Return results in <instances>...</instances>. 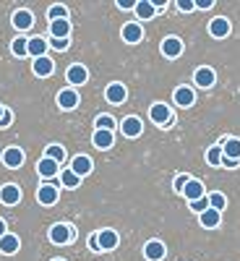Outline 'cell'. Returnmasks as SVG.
I'll return each instance as SVG.
<instances>
[{
  "label": "cell",
  "instance_id": "cell-40",
  "mask_svg": "<svg viewBox=\"0 0 240 261\" xmlns=\"http://www.w3.org/2000/svg\"><path fill=\"white\" fill-rule=\"evenodd\" d=\"M222 167H227V170H235L237 165H240V160H230V157H222V162H220Z\"/></svg>",
  "mask_w": 240,
  "mask_h": 261
},
{
  "label": "cell",
  "instance_id": "cell-1",
  "mask_svg": "<svg viewBox=\"0 0 240 261\" xmlns=\"http://www.w3.org/2000/svg\"><path fill=\"white\" fill-rule=\"evenodd\" d=\"M50 241H52L55 246L71 243V241H73V230H71V225H63V222L52 225V227H50Z\"/></svg>",
  "mask_w": 240,
  "mask_h": 261
},
{
  "label": "cell",
  "instance_id": "cell-22",
  "mask_svg": "<svg viewBox=\"0 0 240 261\" xmlns=\"http://www.w3.org/2000/svg\"><path fill=\"white\" fill-rule=\"evenodd\" d=\"M58 170H60V165L52 162V160H47V157H42V160L37 162V172H39L42 178H55Z\"/></svg>",
  "mask_w": 240,
  "mask_h": 261
},
{
  "label": "cell",
  "instance_id": "cell-5",
  "mask_svg": "<svg viewBox=\"0 0 240 261\" xmlns=\"http://www.w3.org/2000/svg\"><path fill=\"white\" fill-rule=\"evenodd\" d=\"M118 243H120V238H118L115 230H99V232H97V246H99V251H113Z\"/></svg>",
  "mask_w": 240,
  "mask_h": 261
},
{
  "label": "cell",
  "instance_id": "cell-37",
  "mask_svg": "<svg viewBox=\"0 0 240 261\" xmlns=\"http://www.w3.org/2000/svg\"><path fill=\"white\" fill-rule=\"evenodd\" d=\"M68 45H71L68 39H50L47 42V47H55V50H68Z\"/></svg>",
  "mask_w": 240,
  "mask_h": 261
},
{
  "label": "cell",
  "instance_id": "cell-25",
  "mask_svg": "<svg viewBox=\"0 0 240 261\" xmlns=\"http://www.w3.org/2000/svg\"><path fill=\"white\" fill-rule=\"evenodd\" d=\"M92 141H94V146H97L99 151H104V149H110V146H113L115 136L110 134V130H94V136H92Z\"/></svg>",
  "mask_w": 240,
  "mask_h": 261
},
{
  "label": "cell",
  "instance_id": "cell-2",
  "mask_svg": "<svg viewBox=\"0 0 240 261\" xmlns=\"http://www.w3.org/2000/svg\"><path fill=\"white\" fill-rule=\"evenodd\" d=\"M149 118H151V123H157V125H170V123H172V113H170V107H167V105H162V102L151 105Z\"/></svg>",
  "mask_w": 240,
  "mask_h": 261
},
{
  "label": "cell",
  "instance_id": "cell-7",
  "mask_svg": "<svg viewBox=\"0 0 240 261\" xmlns=\"http://www.w3.org/2000/svg\"><path fill=\"white\" fill-rule=\"evenodd\" d=\"M120 130H123V136H128V139H139L141 136V130H144V123L139 120V118H125L123 123H120Z\"/></svg>",
  "mask_w": 240,
  "mask_h": 261
},
{
  "label": "cell",
  "instance_id": "cell-29",
  "mask_svg": "<svg viewBox=\"0 0 240 261\" xmlns=\"http://www.w3.org/2000/svg\"><path fill=\"white\" fill-rule=\"evenodd\" d=\"M60 183H63L65 188H76V186L81 183V178L76 175V172H73L71 167H65V170L60 172Z\"/></svg>",
  "mask_w": 240,
  "mask_h": 261
},
{
  "label": "cell",
  "instance_id": "cell-19",
  "mask_svg": "<svg viewBox=\"0 0 240 261\" xmlns=\"http://www.w3.org/2000/svg\"><path fill=\"white\" fill-rule=\"evenodd\" d=\"M65 79H68V84H73V86H81V84H86V79H89V71H86L84 65H71Z\"/></svg>",
  "mask_w": 240,
  "mask_h": 261
},
{
  "label": "cell",
  "instance_id": "cell-15",
  "mask_svg": "<svg viewBox=\"0 0 240 261\" xmlns=\"http://www.w3.org/2000/svg\"><path fill=\"white\" fill-rule=\"evenodd\" d=\"M180 193H183V196H185V199H188V204H191V201H196V199H201V196H206V191H204V186H201L199 180H193V178H191V180L185 183V188H183Z\"/></svg>",
  "mask_w": 240,
  "mask_h": 261
},
{
  "label": "cell",
  "instance_id": "cell-16",
  "mask_svg": "<svg viewBox=\"0 0 240 261\" xmlns=\"http://www.w3.org/2000/svg\"><path fill=\"white\" fill-rule=\"evenodd\" d=\"M58 105L63 107V110H73V107L78 105V92H76V89H63V92H58Z\"/></svg>",
  "mask_w": 240,
  "mask_h": 261
},
{
  "label": "cell",
  "instance_id": "cell-46",
  "mask_svg": "<svg viewBox=\"0 0 240 261\" xmlns=\"http://www.w3.org/2000/svg\"><path fill=\"white\" fill-rule=\"evenodd\" d=\"M3 110H6V107H3V105H0V115H3Z\"/></svg>",
  "mask_w": 240,
  "mask_h": 261
},
{
  "label": "cell",
  "instance_id": "cell-9",
  "mask_svg": "<svg viewBox=\"0 0 240 261\" xmlns=\"http://www.w3.org/2000/svg\"><path fill=\"white\" fill-rule=\"evenodd\" d=\"M37 201H39V204H45V206L55 204V201H58V186H52V183L39 186V191H37Z\"/></svg>",
  "mask_w": 240,
  "mask_h": 261
},
{
  "label": "cell",
  "instance_id": "cell-14",
  "mask_svg": "<svg viewBox=\"0 0 240 261\" xmlns=\"http://www.w3.org/2000/svg\"><path fill=\"white\" fill-rule=\"evenodd\" d=\"M32 68H34V73H37V76L45 79V76H52V71H55V63H52L47 55H42V58H37V60L32 63Z\"/></svg>",
  "mask_w": 240,
  "mask_h": 261
},
{
  "label": "cell",
  "instance_id": "cell-17",
  "mask_svg": "<svg viewBox=\"0 0 240 261\" xmlns=\"http://www.w3.org/2000/svg\"><path fill=\"white\" fill-rule=\"evenodd\" d=\"M209 34L211 37H217V39H222V37H227L230 34V21L227 18H222V16H217L211 24H209Z\"/></svg>",
  "mask_w": 240,
  "mask_h": 261
},
{
  "label": "cell",
  "instance_id": "cell-27",
  "mask_svg": "<svg viewBox=\"0 0 240 261\" xmlns=\"http://www.w3.org/2000/svg\"><path fill=\"white\" fill-rule=\"evenodd\" d=\"M134 11H136V16H139L141 21H149V18H154V13H157V8L151 6L149 0H139Z\"/></svg>",
  "mask_w": 240,
  "mask_h": 261
},
{
  "label": "cell",
  "instance_id": "cell-11",
  "mask_svg": "<svg viewBox=\"0 0 240 261\" xmlns=\"http://www.w3.org/2000/svg\"><path fill=\"white\" fill-rule=\"evenodd\" d=\"M165 243L162 241H149L146 246H144V256L149 258V261H162L165 258Z\"/></svg>",
  "mask_w": 240,
  "mask_h": 261
},
{
  "label": "cell",
  "instance_id": "cell-35",
  "mask_svg": "<svg viewBox=\"0 0 240 261\" xmlns=\"http://www.w3.org/2000/svg\"><path fill=\"white\" fill-rule=\"evenodd\" d=\"M47 16H50V21H58V18H68V8H65V6H52V8L47 11Z\"/></svg>",
  "mask_w": 240,
  "mask_h": 261
},
{
  "label": "cell",
  "instance_id": "cell-13",
  "mask_svg": "<svg viewBox=\"0 0 240 261\" xmlns=\"http://www.w3.org/2000/svg\"><path fill=\"white\" fill-rule=\"evenodd\" d=\"M141 37H144V29H141V24H136V21H130V24L123 27V39L128 42V45L141 42Z\"/></svg>",
  "mask_w": 240,
  "mask_h": 261
},
{
  "label": "cell",
  "instance_id": "cell-24",
  "mask_svg": "<svg viewBox=\"0 0 240 261\" xmlns=\"http://www.w3.org/2000/svg\"><path fill=\"white\" fill-rule=\"evenodd\" d=\"M196 102V94H193V89H188V86H180V89H175V105L178 107H191Z\"/></svg>",
  "mask_w": 240,
  "mask_h": 261
},
{
  "label": "cell",
  "instance_id": "cell-18",
  "mask_svg": "<svg viewBox=\"0 0 240 261\" xmlns=\"http://www.w3.org/2000/svg\"><path fill=\"white\" fill-rule=\"evenodd\" d=\"M183 53V42L178 39V37H167L165 42H162V55L165 58H178Z\"/></svg>",
  "mask_w": 240,
  "mask_h": 261
},
{
  "label": "cell",
  "instance_id": "cell-31",
  "mask_svg": "<svg viewBox=\"0 0 240 261\" xmlns=\"http://www.w3.org/2000/svg\"><path fill=\"white\" fill-rule=\"evenodd\" d=\"M94 125H97V130H110V134H113V130H115V118L113 115H99L97 120H94Z\"/></svg>",
  "mask_w": 240,
  "mask_h": 261
},
{
  "label": "cell",
  "instance_id": "cell-21",
  "mask_svg": "<svg viewBox=\"0 0 240 261\" xmlns=\"http://www.w3.org/2000/svg\"><path fill=\"white\" fill-rule=\"evenodd\" d=\"M71 170L76 172L78 178L89 175V172H92V160L86 157V154H78V157H73V162H71Z\"/></svg>",
  "mask_w": 240,
  "mask_h": 261
},
{
  "label": "cell",
  "instance_id": "cell-8",
  "mask_svg": "<svg viewBox=\"0 0 240 261\" xmlns=\"http://www.w3.org/2000/svg\"><path fill=\"white\" fill-rule=\"evenodd\" d=\"M0 201H3L6 206H13V204H18V201H21V188H18L16 183H8V186H3V188H0Z\"/></svg>",
  "mask_w": 240,
  "mask_h": 261
},
{
  "label": "cell",
  "instance_id": "cell-6",
  "mask_svg": "<svg viewBox=\"0 0 240 261\" xmlns=\"http://www.w3.org/2000/svg\"><path fill=\"white\" fill-rule=\"evenodd\" d=\"M68 34H71V21L68 18L50 21V39H68Z\"/></svg>",
  "mask_w": 240,
  "mask_h": 261
},
{
  "label": "cell",
  "instance_id": "cell-28",
  "mask_svg": "<svg viewBox=\"0 0 240 261\" xmlns=\"http://www.w3.org/2000/svg\"><path fill=\"white\" fill-rule=\"evenodd\" d=\"M18 246H21V243H18V238H16V235H11V232H6L3 238H0V251L8 253V256H11V253H16V251H18Z\"/></svg>",
  "mask_w": 240,
  "mask_h": 261
},
{
  "label": "cell",
  "instance_id": "cell-23",
  "mask_svg": "<svg viewBox=\"0 0 240 261\" xmlns=\"http://www.w3.org/2000/svg\"><path fill=\"white\" fill-rule=\"evenodd\" d=\"M32 24H34V16H32L29 11L21 8V11H16V13H13V27H16L18 32H26Z\"/></svg>",
  "mask_w": 240,
  "mask_h": 261
},
{
  "label": "cell",
  "instance_id": "cell-3",
  "mask_svg": "<svg viewBox=\"0 0 240 261\" xmlns=\"http://www.w3.org/2000/svg\"><path fill=\"white\" fill-rule=\"evenodd\" d=\"M3 165L11 167V170L21 167V165H24V149H21V146H8L3 151Z\"/></svg>",
  "mask_w": 240,
  "mask_h": 261
},
{
  "label": "cell",
  "instance_id": "cell-32",
  "mask_svg": "<svg viewBox=\"0 0 240 261\" xmlns=\"http://www.w3.org/2000/svg\"><path fill=\"white\" fill-rule=\"evenodd\" d=\"M206 199H209V209H217V212H222V209L227 206V199H225L222 193H209Z\"/></svg>",
  "mask_w": 240,
  "mask_h": 261
},
{
  "label": "cell",
  "instance_id": "cell-26",
  "mask_svg": "<svg viewBox=\"0 0 240 261\" xmlns=\"http://www.w3.org/2000/svg\"><path fill=\"white\" fill-rule=\"evenodd\" d=\"M222 157L240 160V139H225V144H222Z\"/></svg>",
  "mask_w": 240,
  "mask_h": 261
},
{
  "label": "cell",
  "instance_id": "cell-38",
  "mask_svg": "<svg viewBox=\"0 0 240 261\" xmlns=\"http://www.w3.org/2000/svg\"><path fill=\"white\" fill-rule=\"evenodd\" d=\"M13 123V113L11 110H3V115H0V128H8Z\"/></svg>",
  "mask_w": 240,
  "mask_h": 261
},
{
  "label": "cell",
  "instance_id": "cell-33",
  "mask_svg": "<svg viewBox=\"0 0 240 261\" xmlns=\"http://www.w3.org/2000/svg\"><path fill=\"white\" fill-rule=\"evenodd\" d=\"M11 53H13L16 58H24V55H26V39H24V37H16V39L11 42Z\"/></svg>",
  "mask_w": 240,
  "mask_h": 261
},
{
  "label": "cell",
  "instance_id": "cell-30",
  "mask_svg": "<svg viewBox=\"0 0 240 261\" xmlns=\"http://www.w3.org/2000/svg\"><path fill=\"white\" fill-rule=\"evenodd\" d=\"M45 157L60 165V162H65V149H63L60 144H50V146H47V154H45Z\"/></svg>",
  "mask_w": 240,
  "mask_h": 261
},
{
  "label": "cell",
  "instance_id": "cell-39",
  "mask_svg": "<svg viewBox=\"0 0 240 261\" xmlns=\"http://www.w3.org/2000/svg\"><path fill=\"white\" fill-rule=\"evenodd\" d=\"M178 11H183V13L196 11V8H193V0H178Z\"/></svg>",
  "mask_w": 240,
  "mask_h": 261
},
{
  "label": "cell",
  "instance_id": "cell-41",
  "mask_svg": "<svg viewBox=\"0 0 240 261\" xmlns=\"http://www.w3.org/2000/svg\"><path fill=\"white\" fill-rule=\"evenodd\" d=\"M188 180H191V178H188V175H178V178H175V191H178V193H180V191H183V188H185V183H188Z\"/></svg>",
  "mask_w": 240,
  "mask_h": 261
},
{
  "label": "cell",
  "instance_id": "cell-4",
  "mask_svg": "<svg viewBox=\"0 0 240 261\" xmlns=\"http://www.w3.org/2000/svg\"><path fill=\"white\" fill-rule=\"evenodd\" d=\"M104 97H107V102H110V105H123L125 99H128V89H125V86L123 84H110V86H107V89H104Z\"/></svg>",
  "mask_w": 240,
  "mask_h": 261
},
{
  "label": "cell",
  "instance_id": "cell-12",
  "mask_svg": "<svg viewBox=\"0 0 240 261\" xmlns=\"http://www.w3.org/2000/svg\"><path fill=\"white\" fill-rule=\"evenodd\" d=\"M193 81H196V86H201V89H209V86H214V81H217V76H214V71L211 68H199L193 73Z\"/></svg>",
  "mask_w": 240,
  "mask_h": 261
},
{
  "label": "cell",
  "instance_id": "cell-10",
  "mask_svg": "<svg viewBox=\"0 0 240 261\" xmlns=\"http://www.w3.org/2000/svg\"><path fill=\"white\" fill-rule=\"evenodd\" d=\"M45 53H47L45 37H32V39H26V55H32V58L37 60V58H42Z\"/></svg>",
  "mask_w": 240,
  "mask_h": 261
},
{
  "label": "cell",
  "instance_id": "cell-47",
  "mask_svg": "<svg viewBox=\"0 0 240 261\" xmlns=\"http://www.w3.org/2000/svg\"><path fill=\"white\" fill-rule=\"evenodd\" d=\"M55 261H63V258H55Z\"/></svg>",
  "mask_w": 240,
  "mask_h": 261
},
{
  "label": "cell",
  "instance_id": "cell-36",
  "mask_svg": "<svg viewBox=\"0 0 240 261\" xmlns=\"http://www.w3.org/2000/svg\"><path fill=\"white\" fill-rule=\"evenodd\" d=\"M191 209H193V212H199V214H201V212H206V209H209V199H206V196H201V199L191 201Z\"/></svg>",
  "mask_w": 240,
  "mask_h": 261
},
{
  "label": "cell",
  "instance_id": "cell-34",
  "mask_svg": "<svg viewBox=\"0 0 240 261\" xmlns=\"http://www.w3.org/2000/svg\"><path fill=\"white\" fill-rule=\"evenodd\" d=\"M206 162L214 165V167L220 165V162H222V146H211V149L206 151Z\"/></svg>",
  "mask_w": 240,
  "mask_h": 261
},
{
  "label": "cell",
  "instance_id": "cell-45",
  "mask_svg": "<svg viewBox=\"0 0 240 261\" xmlns=\"http://www.w3.org/2000/svg\"><path fill=\"white\" fill-rule=\"evenodd\" d=\"M3 235H6V222L0 220V238H3Z\"/></svg>",
  "mask_w": 240,
  "mask_h": 261
},
{
  "label": "cell",
  "instance_id": "cell-44",
  "mask_svg": "<svg viewBox=\"0 0 240 261\" xmlns=\"http://www.w3.org/2000/svg\"><path fill=\"white\" fill-rule=\"evenodd\" d=\"M89 248L99 253V246H97V235H92V238H89Z\"/></svg>",
  "mask_w": 240,
  "mask_h": 261
},
{
  "label": "cell",
  "instance_id": "cell-20",
  "mask_svg": "<svg viewBox=\"0 0 240 261\" xmlns=\"http://www.w3.org/2000/svg\"><path fill=\"white\" fill-rule=\"evenodd\" d=\"M199 222H201L206 230H214L217 225L222 222V212H217V209H206V212H201V214H199Z\"/></svg>",
  "mask_w": 240,
  "mask_h": 261
},
{
  "label": "cell",
  "instance_id": "cell-43",
  "mask_svg": "<svg viewBox=\"0 0 240 261\" xmlns=\"http://www.w3.org/2000/svg\"><path fill=\"white\" fill-rule=\"evenodd\" d=\"M118 8H123V11H130V8H136V3H134V0H118Z\"/></svg>",
  "mask_w": 240,
  "mask_h": 261
},
{
  "label": "cell",
  "instance_id": "cell-42",
  "mask_svg": "<svg viewBox=\"0 0 240 261\" xmlns=\"http://www.w3.org/2000/svg\"><path fill=\"white\" fill-rule=\"evenodd\" d=\"M211 6H214V0H196V3H193V8H201V11H206Z\"/></svg>",
  "mask_w": 240,
  "mask_h": 261
}]
</instances>
